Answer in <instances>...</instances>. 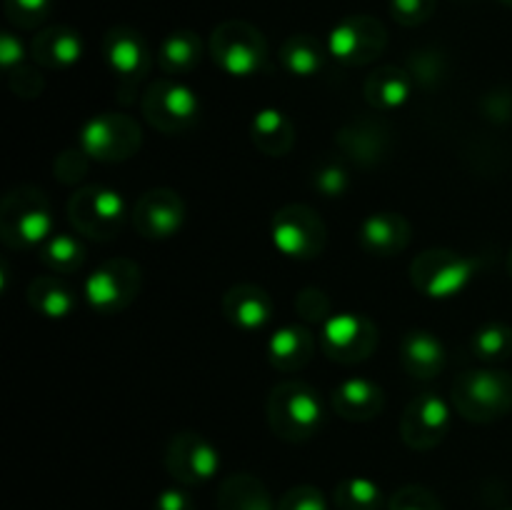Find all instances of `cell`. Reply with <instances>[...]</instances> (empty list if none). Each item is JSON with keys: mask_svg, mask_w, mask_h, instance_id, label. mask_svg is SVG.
<instances>
[{"mask_svg": "<svg viewBox=\"0 0 512 510\" xmlns=\"http://www.w3.org/2000/svg\"><path fill=\"white\" fill-rule=\"evenodd\" d=\"M320 395L303 380H283L268 395V423L288 443L310 440L323 425Z\"/></svg>", "mask_w": 512, "mask_h": 510, "instance_id": "1", "label": "cell"}, {"mask_svg": "<svg viewBox=\"0 0 512 510\" xmlns=\"http://www.w3.org/2000/svg\"><path fill=\"white\" fill-rule=\"evenodd\" d=\"M453 408L470 423H493L512 410V375L508 370H465L450 390Z\"/></svg>", "mask_w": 512, "mask_h": 510, "instance_id": "2", "label": "cell"}, {"mask_svg": "<svg viewBox=\"0 0 512 510\" xmlns=\"http://www.w3.org/2000/svg\"><path fill=\"white\" fill-rule=\"evenodd\" d=\"M53 235V213L43 190L15 185L0 205V238L8 248H33Z\"/></svg>", "mask_w": 512, "mask_h": 510, "instance_id": "3", "label": "cell"}, {"mask_svg": "<svg viewBox=\"0 0 512 510\" xmlns=\"http://www.w3.org/2000/svg\"><path fill=\"white\" fill-rule=\"evenodd\" d=\"M478 268V258H468L450 248H430L410 263V280L418 293L433 300H445L463 293Z\"/></svg>", "mask_w": 512, "mask_h": 510, "instance_id": "4", "label": "cell"}, {"mask_svg": "<svg viewBox=\"0 0 512 510\" xmlns=\"http://www.w3.org/2000/svg\"><path fill=\"white\" fill-rule=\"evenodd\" d=\"M215 65L233 78H250L265 65L268 45L263 33L245 20H225L210 35Z\"/></svg>", "mask_w": 512, "mask_h": 510, "instance_id": "5", "label": "cell"}, {"mask_svg": "<svg viewBox=\"0 0 512 510\" xmlns=\"http://www.w3.org/2000/svg\"><path fill=\"white\" fill-rule=\"evenodd\" d=\"M68 218L85 238L113 240L125 225V203L105 185H83L70 195Z\"/></svg>", "mask_w": 512, "mask_h": 510, "instance_id": "6", "label": "cell"}, {"mask_svg": "<svg viewBox=\"0 0 512 510\" xmlns=\"http://www.w3.org/2000/svg\"><path fill=\"white\" fill-rule=\"evenodd\" d=\"M275 248L293 260H313L328 245V228L310 205L293 203L280 208L270 220Z\"/></svg>", "mask_w": 512, "mask_h": 510, "instance_id": "7", "label": "cell"}, {"mask_svg": "<svg viewBox=\"0 0 512 510\" xmlns=\"http://www.w3.org/2000/svg\"><path fill=\"white\" fill-rule=\"evenodd\" d=\"M143 118L153 125L155 130L168 135H180L193 128L200 118V100L185 83L173 78L155 80L145 90L143 100Z\"/></svg>", "mask_w": 512, "mask_h": 510, "instance_id": "8", "label": "cell"}, {"mask_svg": "<svg viewBox=\"0 0 512 510\" xmlns=\"http://www.w3.org/2000/svg\"><path fill=\"white\" fill-rule=\"evenodd\" d=\"M143 145L140 123L130 115L103 113L90 118L80 130V148L103 163H120L133 158Z\"/></svg>", "mask_w": 512, "mask_h": 510, "instance_id": "9", "label": "cell"}, {"mask_svg": "<svg viewBox=\"0 0 512 510\" xmlns=\"http://www.w3.org/2000/svg\"><path fill=\"white\" fill-rule=\"evenodd\" d=\"M140 285H143L140 265L130 258H113L105 260L88 275L85 298H88L90 308H95L98 313L115 315L138 298Z\"/></svg>", "mask_w": 512, "mask_h": 510, "instance_id": "10", "label": "cell"}, {"mask_svg": "<svg viewBox=\"0 0 512 510\" xmlns=\"http://www.w3.org/2000/svg\"><path fill=\"white\" fill-rule=\"evenodd\" d=\"M388 45V30L373 15H350L340 20L328 38L333 58L345 65H368L383 55Z\"/></svg>", "mask_w": 512, "mask_h": 510, "instance_id": "11", "label": "cell"}, {"mask_svg": "<svg viewBox=\"0 0 512 510\" xmlns=\"http://www.w3.org/2000/svg\"><path fill=\"white\" fill-rule=\"evenodd\" d=\"M323 350L330 360L343 365L363 363L378 345V330L373 320L358 313L330 315L323 323Z\"/></svg>", "mask_w": 512, "mask_h": 510, "instance_id": "12", "label": "cell"}, {"mask_svg": "<svg viewBox=\"0 0 512 510\" xmlns=\"http://www.w3.org/2000/svg\"><path fill=\"white\" fill-rule=\"evenodd\" d=\"M165 468L183 485L208 483L218 475L220 453L200 433L183 430V433H175L165 448Z\"/></svg>", "mask_w": 512, "mask_h": 510, "instance_id": "13", "label": "cell"}, {"mask_svg": "<svg viewBox=\"0 0 512 510\" xmlns=\"http://www.w3.org/2000/svg\"><path fill=\"white\" fill-rule=\"evenodd\" d=\"M450 430V405L440 395L423 393L413 398L400 418V438L413 450H433Z\"/></svg>", "mask_w": 512, "mask_h": 510, "instance_id": "14", "label": "cell"}, {"mask_svg": "<svg viewBox=\"0 0 512 510\" xmlns=\"http://www.w3.org/2000/svg\"><path fill=\"white\" fill-rule=\"evenodd\" d=\"M130 218L143 238H173L185 223V200L170 188H153L140 195Z\"/></svg>", "mask_w": 512, "mask_h": 510, "instance_id": "15", "label": "cell"}, {"mask_svg": "<svg viewBox=\"0 0 512 510\" xmlns=\"http://www.w3.org/2000/svg\"><path fill=\"white\" fill-rule=\"evenodd\" d=\"M103 53L115 75L123 80H138L150 70V50L143 35L130 25H115L105 33Z\"/></svg>", "mask_w": 512, "mask_h": 510, "instance_id": "16", "label": "cell"}, {"mask_svg": "<svg viewBox=\"0 0 512 510\" xmlns=\"http://www.w3.org/2000/svg\"><path fill=\"white\" fill-rule=\"evenodd\" d=\"M223 315L238 330L255 333V330L265 328L273 318V298L260 285H233L223 295Z\"/></svg>", "mask_w": 512, "mask_h": 510, "instance_id": "17", "label": "cell"}, {"mask_svg": "<svg viewBox=\"0 0 512 510\" xmlns=\"http://www.w3.org/2000/svg\"><path fill=\"white\" fill-rule=\"evenodd\" d=\"M338 145L350 160L360 165H378L388 155L390 130L373 118L353 120L338 130Z\"/></svg>", "mask_w": 512, "mask_h": 510, "instance_id": "18", "label": "cell"}, {"mask_svg": "<svg viewBox=\"0 0 512 510\" xmlns=\"http://www.w3.org/2000/svg\"><path fill=\"white\" fill-rule=\"evenodd\" d=\"M358 240L370 255L393 258L410 245V223L398 213H373L360 225Z\"/></svg>", "mask_w": 512, "mask_h": 510, "instance_id": "19", "label": "cell"}, {"mask_svg": "<svg viewBox=\"0 0 512 510\" xmlns=\"http://www.w3.org/2000/svg\"><path fill=\"white\" fill-rule=\"evenodd\" d=\"M333 408L340 418L353 420V423L373 420L378 418L385 408L383 388L368 378L343 380V383L333 390Z\"/></svg>", "mask_w": 512, "mask_h": 510, "instance_id": "20", "label": "cell"}, {"mask_svg": "<svg viewBox=\"0 0 512 510\" xmlns=\"http://www.w3.org/2000/svg\"><path fill=\"white\" fill-rule=\"evenodd\" d=\"M30 53L38 65L48 70L70 68L83 55V38L70 25H50L43 28L30 43Z\"/></svg>", "mask_w": 512, "mask_h": 510, "instance_id": "21", "label": "cell"}, {"mask_svg": "<svg viewBox=\"0 0 512 510\" xmlns=\"http://www.w3.org/2000/svg\"><path fill=\"white\" fill-rule=\"evenodd\" d=\"M400 363L413 378L430 380L445 368V345L428 330H410L400 340Z\"/></svg>", "mask_w": 512, "mask_h": 510, "instance_id": "22", "label": "cell"}, {"mask_svg": "<svg viewBox=\"0 0 512 510\" xmlns=\"http://www.w3.org/2000/svg\"><path fill=\"white\" fill-rule=\"evenodd\" d=\"M315 353V338L305 325H285L268 340V360L280 373L305 368Z\"/></svg>", "mask_w": 512, "mask_h": 510, "instance_id": "23", "label": "cell"}, {"mask_svg": "<svg viewBox=\"0 0 512 510\" xmlns=\"http://www.w3.org/2000/svg\"><path fill=\"white\" fill-rule=\"evenodd\" d=\"M250 138L260 153L270 155V158H283L295 143V128L283 110L265 108L255 113L253 123H250Z\"/></svg>", "mask_w": 512, "mask_h": 510, "instance_id": "24", "label": "cell"}, {"mask_svg": "<svg viewBox=\"0 0 512 510\" xmlns=\"http://www.w3.org/2000/svg\"><path fill=\"white\" fill-rule=\"evenodd\" d=\"M410 90H413L410 73L395 68V65H383V68L373 70L363 83L365 100L375 110L400 108L410 98Z\"/></svg>", "mask_w": 512, "mask_h": 510, "instance_id": "25", "label": "cell"}, {"mask_svg": "<svg viewBox=\"0 0 512 510\" xmlns=\"http://www.w3.org/2000/svg\"><path fill=\"white\" fill-rule=\"evenodd\" d=\"M218 510H275L268 488L250 473H235L220 483Z\"/></svg>", "mask_w": 512, "mask_h": 510, "instance_id": "26", "label": "cell"}, {"mask_svg": "<svg viewBox=\"0 0 512 510\" xmlns=\"http://www.w3.org/2000/svg\"><path fill=\"white\" fill-rule=\"evenodd\" d=\"M30 308L35 313L45 315V318H68L75 308V295L68 285L55 275H40V278L30 280L28 290H25Z\"/></svg>", "mask_w": 512, "mask_h": 510, "instance_id": "27", "label": "cell"}, {"mask_svg": "<svg viewBox=\"0 0 512 510\" xmlns=\"http://www.w3.org/2000/svg\"><path fill=\"white\" fill-rule=\"evenodd\" d=\"M203 58V40L193 30H175L160 43L158 63L168 75L190 73Z\"/></svg>", "mask_w": 512, "mask_h": 510, "instance_id": "28", "label": "cell"}, {"mask_svg": "<svg viewBox=\"0 0 512 510\" xmlns=\"http://www.w3.org/2000/svg\"><path fill=\"white\" fill-rule=\"evenodd\" d=\"M280 63L285 65L288 73L298 75V78H310V75H315L318 70H323V43L308 33L290 35L283 43V48H280Z\"/></svg>", "mask_w": 512, "mask_h": 510, "instance_id": "29", "label": "cell"}, {"mask_svg": "<svg viewBox=\"0 0 512 510\" xmlns=\"http://www.w3.org/2000/svg\"><path fill=\"white\" fill-rule=\"evenodd\" d=\"M40 260L45 263V268L53 270L58 275H68L80 270V265L85 263V248L78 238L68 233L50 235L43 245H40Z\"/></svg>", "mask_w": 512, "mask_h": 510, "instance_id": "30", "label": "cell"}, {"mask_svg": "<svg viewBox=\"0 0 512 510\" xmlns=\"http://www.w3.org/2000/svg\"><path fill=\"white\" fill-rule=\"evenodd\" d=\"M333 500L338 510H380L383 490L370 478H345L335 485Z\"/></svg>", "mask_w": 512, "mask_h": 510, "instance_id": "31", "label": "cell"}, {"mask_svg": "<svg viewBox=\"0 0 512 510\" xmlns=\"http://www.w3.org/2000/svg\"><path fill=\"white\" fill-rule=\"evenodd\" d=\"M473 353L485 363H498L512 355V328L505 323H485L473 335Z\"/></svg>", "mask_w": 512, "mask_h": 510, "instance_id": "32", "label": "cell"}, {"mask_svg": "<svg viewBox=\"0 0 512 510\" xmlns=\"http://www.w3.org/2000/svg\"><path fill=\"white\" fill-rule=\"evenodd\" d=\"M295 310L305 323H325L333 315V303H330V295L325 290L308 285L295 298Z\"/></svg>", "mask_w": 512, "mask_h": 510, "instance_id": "33", "label": "cell"}, {"mask_svg": "<svg viewBox=\"0 0 512 510\" xmlns=\"http://www.w3.org/2000/svg\"><path fill=\"white\" fill-rule=\"evenodd\" d=\"M50 13V0H5V15L18 28H38Z\"/></svg>", "mask_w": 512, "mask_h": 510, "instance_id": "34", "label": "cell"}, {"mask_svg": "<svg viewBox=\"0 0 512 510\" xmlns=\"http://www.w3.org/2000/svg\"><path fill=\"white\" fill-rule=\"evenodd\" d=\"M388 510H443V503L425 485H405V488L395 490Z\"/></svg>", "mask_w": 512, "mask_h": 510, "instance_id": "35", "label": "cell"}, {"mask_svg": "<svg viewBox=\"0 0 512 510\" xmlns=\"http://www.w3.org/2000/svg\"><path fill=\"white\" fill-rule=\"evenodd\" d=\"M313 188L325 198H340L348 188V170L340 163H323L313 173Z\"/></svg>", "mask_w": 512, "mask_h": 510, "instance_id": "36", "label": "cell"}, {"mask_svg": "<svg viewBox=\"0 0 512 510\" xmlns=\"http://www.w3.org/2000/svg\"><path fill=\"white\" fill-rule=\"evenodd\" d=\"M435 5H438V0H390L393 18L405 28L425 23L435 13Z\"/></svg>", "mask_w": 512, "mask_h": 510, "instance_id": "37", "label": "cell"}, {"mask_svg": "<svg viewBox=\"0 0 512 510\" xmlns=\"http://www.w3.org/2000/svg\"><path fill=\"white\" fill-rule=\"evenodd\" d=\"M275 510H328V503L315 485H295L280 498Z\"/></svg>", "mask_w": 512, "mask_h": 510, "instance_id": "38", "label": "cell"}, {"mask_svg": "<svg viewBox=\"0 0 512 510\" xmlns=\"http://www.w3.org/2000/svg\"><path fill=\"white\" fill-rule=\"evenodd\" d=\"M88 158L90 155L85 153L83 148L65 150V153H60L58 158H55V165H53L55 178H58L60 183L75 185L85 173H88Z\"/></svg>", "mask_w": 512, "mask_h": 510, "instance_id": "39", "label": "cell"}, {"mask_svg": "<svg viewBox=\"0 0 512 510\" xmlns=\"http://www.w3.org/2000/svg\"><path fill=\"white\" fill-rule=\"evenodd\" d=\"M8 83L10 90H13L15 95H20V98H35V95H40V90H43V78L38 75V70L25 68V65H18V68L8 75Z\"/></svg>", "mask_w": 512, "mask_h": 510, "instance_id": "40", "label": "cell"}, {"mask_svg": "<svg viewBox=\"0 0 512 510\" xmlns=\"http://www.w3.org/2000/svg\"><path fill=\"white\" fill-rule=\"evenodd\" d=\"M410 75H415L423 83H430L440 75V58L435 53H415L410 60Z\"/></svg>", "mask_w": 512, "mask_h": 510, "instance_id": "41", "label": "cell"}, {"mask_svg": "<svg viewBox=\"0 0 512 510\" xmlns=\"http://www.w3.org/2000/svg\"><path fill=\"white\" fill-rule=\"evenodd\" d=\"M155 510H195V503L185 490L168 488L155 500Z\"/></svg>", "mask_w": 512, "mask_h": 510, "instance_id": "42", "label": "cell"}, {"mask_svg": "<svg viewBox=\"0 0 512 510\" xmlns=\"http://www.w3.org/2000/svg\"><path fill=\"white\" fill-rule=\"evenodd\" d=\"M0 63L5 68H18V65H23V43L13 33L0 35Z\"/></svg>", "mask_w": 512, "mask_h": 510, "instance_id": "43", "label": "cell"}, {"mask_svg": "<svg viewBox=\"0 0 512 510\" xmlns=\"http://www.w3.org/2000/svg\"><path fill=\"white\" fill-rule=\"evenodd\" d=\"M508 273H510V278H512V248H510V253H508Z\"/></svg>", "mask_w": 512, "mask_h": 510, "instance_id": "44", "label": "cell"}, {"mask_svg": "<svg viewBox=\"0 0 512 510\" xmlns=\"http://www.w3.org/2000/svg\"><path fill=\"white\" fill-rule=\"evenodd\" d=\"M500 3H505V5H508V8H512V0H500Z\"/></svg>", "mask_w": 512, "mask_h": 510, "instance_id": "45", "label": "cell"}]
</instances>
